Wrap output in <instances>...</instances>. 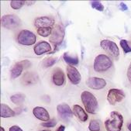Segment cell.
<instances>
[{
	"mask_svg": "<svg viewBox=\"0 0 131 131\" xmlns=\"http://www.w3.org/2000/svg\"><path fill=\"white\" fill-rule=\"evenodd\" d=\"M123 124V117L116 111L112 112L110 117L105 122V126L107 131H121Z\"/></svg>",
	"mask_w": 131,
	"mask_h": 131,
	"instance_id": "cell-1",
	"label": "cell"
},
{
	"mask_svg": "<svg viewBox=\"0 0 131 131\" xmlns=\"http://www.w3.org/2000/svg\"><path fill=\"white\" fill-rule=\"evenodd\" d=\"M82 103L85 106V110L89 113H95L98 108V102L96 98L89 92H83L81 95Z\"/></svg>",
	"mask_w": 131,
	"mask_h": 131,
	"instance_id": "cell-2",
	"label": "cell"
},
{
	"mask_svg": "<svg viewBox=\"0 0 131 131\" xmlns=\"http://www.w3.org/2000/svg\"><path fill=\"white\" fill-rule=\"evenodd\" d=\"M113 65L110 58L106 54L98 55L94 61V70L97 72L106 71L110 69Z\"/></svg>",
	"mask_w": 131,
	"mask_h": 131,
	"instance_id": "cell-3",
	"label": "cell"
},
{
	"mask_svg": "<svg viewBox=\"0 0 131 131\" xmlns=\"http://www.w3.org/2000/svg\"><path fill=\"white\" fill-rule=\"evenodd\" d=\"M17 41L25 46H30L35 43L36 36L34 33L27 30H23L18 35Z\"/></svg>",
	"mask_w": 131,
	"mask_h": 131,
	"instance_id": "cell-4",
	"label": "cell"
},
{
	"mask_svg": "<svg viewBox=\"0 0 131 131\" xmlns=\"http://www.w3.org/2000/svg\"><path fill=\"white\" fill-rule=\"evenodd\" d=\"M20 19L16 15H5L1 19V23L3 27L6 29H14L20 25Z\"/></svg>",
	"mask_w": 131,
	"mask_h": 131,
	"instance_id": "cell-5",
	"label": "cell"
},
{
	"mask_svg": "<svg viewBox=\"0 0 131 131\" xmlns=\"http://www.w3.org/2000/svg\"><path fill=\"white\" fill-rule=\"evenodd\" d=\"M100 46L104 50H106L107 53H109L113 58H118V56L119 55V47H117L116 43L112 40H102L100 42Z\"/></svg>",
	"mask_w": 131,
	"mask_h": 131,
	"instance_id": "cell-6",
	"label": "cell"
},
{
	"mask_svg": "<svg viewBox=\"0 0 131 131\" xmlns=\"http://www.w3.org/2000/svg\"><path fill=\"white\" fill-rule=\"evenodd\" d=\"M64 37V29L60 25H57V26H55L54 30H52L49 41H50V43L54 44L55 46H58L63 41Z\"/></svg>",
	"mask_w": 131,
	"mask_h": 131,
	"instance_id": "cell-7",
	"label": "cell"
},
{
	"mask_svg": "<svg viewBox=\"0 0 131 131\" xmlns=\"http://www.w3.org/2000/svg\"><path fill=\"white\" fill-rule=\"evenodd\" d=\"M125 97L124 92L117 89H112L109 91L107 95V100L111 105H116L120 102Z\"/></svg>",
	"mask_w": 131,
	"mask_h": 131,
	"instance_id": "cell-8",
	"label": "cell"
},
{
	"mask_svg": "<svg viewBox=\"0 0 131 131\" xmlns=\"http://www.w3.org/2000/svg\"><path fill=\"white\" fill-rule=\"evenodd\" d=\"M86 85L90 89L99 90L103 89L106 85V82L103 78H100L97 77H91L87 79Z\"/></svg>",
	"mask_w": 131,
	"mask_h": 131,
	"instance_id": "cell-9",
	"label": "cell"
},
{
	"mask_svg": "<svg viewBox=\"0 0 131 131\" xmlns=\"http://www.w3.org/2000/svg\"><path fill=\"white\" fill-rule=\"evenodd\" d=\"M57 111L61 119L68 121L72 117V110L67 104H60L57 106Z\"/></svg>",
	"mask_w": 131,
	"mask_h": 131,
	"instance_id": "cell-10",
	"label": "cell"
},
{
	"mask_svg": "<svg viewBox=\"0 0 131 131\" xmlns=\"http://www.w3.org/2000/svg\"><path fill=\"white\" fill-rule=\"evenodd\" d=\"M67 74L69 81L73 84V85H78L79 84L82 79V76L74 66H68L67 68Z\"/></svg>",
	"mask_w": 131,
	"mask_h": 131,
	"instance_id": "cell-11",
	"label": "cell"
},
{
	"mask_svg": "<svg viewBox=\"0 0 131 131\" xmlns=\"http://www.w3.org/2000/svg\"><path fill=\"white\" fill-rule=\"evenodd\" d=\"M54 24V19L49 16H41L38 17L34 21L35 27L38 29L45 28V27H51Z\"/></svg>",
	"mask_w": 131,
	"mask_h": 131,
	"instance_id": "cell-12",
	"label": "cell"
},
{
	"mask_svg": "<svg viewBox=\"0 0 131 131\" xmlns=\"http://www.w3.org/2000/svg\"><path fill=\"white\" fill-rule=\"evenodd\" d=\"M30 64V63L28 61H23L16 63L11 70V78H18L22 74L23 70L25 68H27Z\"/></svg>",
	"mask_w": 131,
	"mask_h": 131,
	"instance_id": "cell-13",
	"label": "cell"
},
{
	"mask_svg": "<svg viewBox=\"0 0 131 131\" xmlns=\"http://www.w3.org/2000/svg\"><path fill=\"white\" fill-rule=\"evenodd\" d=\"M34 52L37 55H41L45 53H49L51 51L50 45L46 41H40L34 47Z\"/></svg>",
	"mask_w": 131,
	"mask_h": 131,
	"instance_id": "cell-14",
	"label": "cell"
},
{
	"mask_svg": "<svg viewBox=\"0 0 131 131\" xmlns=\"http://www.w3.org/2000/svg\"><path fill=\"white\" fill-rule=\"evenodd\" d=\"M53 82L57 86H61L64 83V73L61 68H56L52 74Z\"/></svg>",
	"mask_w": 131,
	"mask_h": 131,
	"instance_id": "cell-15",
	"label": "cell"
},
{
	"mask_svg": "<svg viewBox=\"0 0 131 131\" xmlns=\"http://www.w3.org/2000/svg\"><path fill=\"white\" fill-rule=\"evenodd\" d=\"M33 113L35 116L36 118H37L40 120L42 121H49L50 119V116L48 112L43 107H40V106H37L35 108H34L33 110Z\"/></svg>",
	"mask_w": 131,
	"mask_h": 131,
	"instance_id": "cell-16",
	"label": "cell"
},
{
	"mask_svg": "<svg viewBox=\"0 0 131 131\" xmlns=\"http://www.w3.org/2000/svg\"><path fill=\"white\" fill-rule=\"evenodd\" d=\"M73 113L82 122H85L88 119L87 113L85 112V110L79 106V105H74L73 106Z\"/></svg>",
	"mask_w": 131,
	"mask_h": 131,
	"instance_id": "cell-17",
	"label": "cell"
},
{
	"mask_svg": "<svg viewBox=\"0 0 131 131\" xmlns=\"http://www.w3.org/2000/svg\"><path fill=\"white\" fill-rule=\"evenodd\" d=\"M38 81V76L34 72H27L23 78V82L25 85H33Z\"/></svg>",
	"mask_w": 131,
	"mask_h": 131,
	"instance_id": "cell-18",
	"label": "cell"
},
{
	"mask_svg": "<svg viewBox=\"0 0 131 131\" xmlns=\"http://www.w3.org/2000/svg\"><path fill=\"white\" fill-rule=\"evenodd\" d=\"M16 113L7 105L2 103L1 104V117L3 118H8L14 116Z\"/></svg>",
	"mask_w": 131,
	"mask_h": 131,
	"instance_id": "cell-19",
	"label": "cell"
},
{
	"mask_svg": "<svg viewBox=\"0 0 131 131\" xmlns=\"http://www.w3.org/2000/svg\"><path fill=\"white\" fill-rule=\"evenodd\" d=\"M64 60L65 62H67L68 64H70V66H73V65H77L78 64V59L77 57H71V55H69L68 53H64Z\"/></svg>",
	"mask_w": 131,
	"mask_h": 131,
	"instance_id": "cell-20",
	"label": "cell"
},
{
	"mask_svg": "<svg viewBox=\"0 0 131 131\" xmlns=\"http://www.w3.org/2000/svg\"><path fill=\"white\" fill-rule=\"evenodd\" d=\"M10 99L11 101L14 103V104H16V105H19L21 103L23 102V101L25 100V95H23V94H15L13 95H12L10 97Z\"/></svg>",
	"mask_w": 131,
	"mask_h": 131,
	"instance_id": "cell-21",
	"label": "cell"
},
{
	"mask_svg": "<svg viewBox=\"0 0 131 131\" xmlns=\"http://www.w3.org/2000/svg\"><path fill=\"white\" fill-rule=\"evenodd\" d=\"M52 29L51 27H45V28H40L37 30V34L43 37H47L50 35H51Z\"/></svg>",
	"mask_w": 131,
	"mask_h": 131,
	"instance_id": "cell-22",
	"label": "cell"
},
{
	"mask_svg": "<svg viewBox=\"0 0 131 131\" xmlns=\"http://www.w3.org/2000/svg\"><path fill=\"white\" fill-rule=\"evenodd\" d=\"M57 61V58H53V57H50L48 58H46L43 61V65L44 68H49L53 66Z\"/></svg>",
	"mask_w": 131,
	"mask_h": 131,
	"instance_id": "cell-23",
	"label": "cell"
},
{
	"mask_svg": "<svg viewBox=\"0 0 131 131\" xmlns=\"http://www.w3.org/2000/svg\"><path fill=\"white\" fill-rule=\"evenodd\" d=\"M120 46L123 48V52H124L125 54L130 53V52H131V46H129V44L127 42V40H126L124 39L121 40H120Z\"/></svg>",
	"mask_w": 131,
	"mask_h": 131,
	"instance_id": "cell-24",
	"label": "cell"
},
{
	"mask_svg": "<svg viewBox=\"0 0 131 131\" xmlns=\"http://www.w3.org/2000/svg\"><path fill=\"white\" fill-rule=\"evenodd\" d=\"M89 129L90 131H99L100 130V125L97 120H92L89 123Z\"/></svg>",
	"mask_w": 131,
	"mask_h": 131,
	"instance_id": "cell-25",
	"label": "cell"
},
{
	"mask_svg": "<svg viewBox=\"0 0 131 131\" xmlns=\"http://www.w3.org/2000/svg\"><path fill=\"white\" fill-rule=\"evenodd\" d=\"M91 6L93 9L98 10V11H100V12H102L104 10V6L103 5L99 2V1H92L91 2Z\"/></svg>",
	"mask_w": 131,
	"mask_h": 131,
	"instance_id": "cell-26",
	"label": "cell"
},
{
	"mask_svg": "<svg viewBox=\"0 0 131 131\" xmlns=\"http://www.w3.org/2000/svg\"><path fill=\"white\" fill-rule=\"evenodd\" d=\"M24 1H16V0H13V1H11L10 6L14 9H19L24 5Z\"/></svg>",
	"mask_w": 131,
	"mask_h": 131,
	"instance_id": "cell-27",
	"label": "cell"
},
{
	"mask_svg": "<svg viewBox=\"0 0 131 131\" xmlns=\"http://www.w3.org/2000/svg\"><path fill=\"white\" fill-rule=\"evenodd\" d=\"M57 124V121L55 119H52L51 120H49L46 123H43L42 126L44 127H54V126H56Z\"/></svg>",
	"mask_w": 131,
	"mask_h": 131,
	"instance_id": "cell-28",
	"label": "cell"
},
{
	"mask_svg": "<svg viewBox=\"0 0 131 131\" xmlns=\"http://www.w3.org/2000/svg\"><path fill=\"white\" fill-rule=\"evenodd\" d=\"M127 78H128V79L131 84V62H130L128 70H127Z\"/></svg>",
	"mask_w": 131,
	"mask_h": 131,
	"instance_id": "cell-29",
	"label": "cell"
},
{
	"mask_svg": "<svg viewBox=\"0 0 131 131\" xmlns=\"http://www.w3.org/2000/svg\"><path fill=\"white\" fill-rule=\"evenodd\" d=\"M9 131H23V129L18 126H13L9 128Z\"/></svg>",
	"mask_w": 131,
	"mask_h": 131,
	"instance_id": "cell-30",
	"label": "cell"
},
{
	"mask_svg": "<svg viewBox=\"0 0 131 131\" xmlns=\"http://www.w3.org/2000/svg\"><path fill=\"white\" fill-rule=\"evenodd\" d=\"M119 9H120L122 11H126V10L128 9V7H127V6H126L125 3H121L119 4Z\"/></svg>",
	"mask_w": 131,
	"mask_h": 131,
	"instance_id": "cell-31",
	"label": "cell"
},
{
	"mask_svg": "<svg viewBox=\"0 0 131 131\" xmlns=\"http://www.w3.org/2000/svg\"><path fill=\"white\" fill-rule=\"evenodd\" d=\"M64 129H65L64 126L61 125V126H60L57 129V130H56V131H64Z\"/></svg>",
	"mask_w": 131,
	"mask_h": 131,
	"instance_id": "cell-32",
	"label": "cell"
},
{
	"mask_svg": "<svg viewBox=\"0 0 131 131\" xmlns=\"http://www.w3.org/2000/svg\"><path fill=\"white\" fill-rule=\"evenodd\" d=\"M127 127H128V129L129 131H131V122H129L128 124H127Z\"/></svg>",
	"mask_w": 131,
	"mask_h": 131,
	"instance_id": "cell-33",
	"label": "cell"
},
{
	"mask_svg": "<svg viewBox=\"0 0 131 131\" xmlns=\"http://www.w3.org/2000/svg\"><path fill=\"white\" fill-rule=\"evenodd\" d=\"M0 128H1V131H5V130H4V128H3V126H1Z\"/></svg>",
	"mask_w": 131,
	"mask_h": 131,
	"instance_id": "cell-34",
	"label": "cell"
},
{
	"mask_svg": "<svg viewBox=\"0 0 131 131\" xmlns=\"http://www.w3.org/2000/svg\"><path fill=\"white\" fill-rule=\"evenodd\" d=\"M41 131H50V130H48V129H43V130H41Z\"/></svg>",
	"mask_w": 131,
	"mask_h": 131,
	"instance_id": "cell-35",
	"label": "cell"
}]
</instances>
